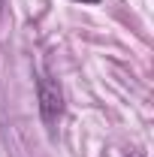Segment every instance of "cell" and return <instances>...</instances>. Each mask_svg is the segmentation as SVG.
Listing matches in <instances>:
<instances>
[{
  "label": "cell",
  "instance_id": "1",
  "mask_svg": "<svg viewBox=\"0 0 154 157\" xmlns=\"http://www.w3.org/2000/svg\"><path fill=\"white\" fill-rule=\"evenodd\" d=\"M37 97H39V115H42V121L48 127L58 124V118L64 115V94H60V85L48 73H42L37 78Z\"/></svg>",
  "mask_w": 154,
  "mask_h": 157
},
{
  "label": "cell",
  "instance_id": "2",
  "mask_svg": "<svg viewBox=\"0 0 154 157\" xmlns=\"http://www.w3.org/2000/svg\"><path fill=\"white\" fill-rule=\"evenodd\" d=\"M73 3H100V0H73Z\"/></svg>",
  "mask_w": 154,
  "mask_h": 157
},
{
  "label": "cell",
  "instance_id": "3",
  "mask_svg": "<svg viewBox=\"0 0 154 157\" xmlns=\"http://www.w3.org/2000/svg\"><path fill=\"white\" fill-rule=\"evenodd\" d=\"M133 157H139V154H133Z\"/></svg>",
  "mask_w": 154,
  "mask_h": 157
}]
</instances>
